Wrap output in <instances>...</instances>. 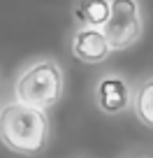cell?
Returning a JSON list of instances; mask_svg holds the SVG:
<instances>
[{
    "mask_svg": "<svg viewBox=\"0 0 153 158\" xmlns=\"http://www.w3.org/2000/svg\"><path fill=\"white\" fill-rule=\"evenodd\" d=\"M111 44H109L107 35L102 33V28H91L84 26L74 33L72 42V54L84 63H102L111 54Z\"/></svg>",
    "mask_w": 153,
    "mask_h": 158,
    "instance_id": "cell-4",
    "label": "cell"
},
{
    "mask_svg": "<svg viewBox=\"0 0 153 158\" xmlns=\"http://www.w3.org/2000/svg\"><path fill=\"white\" fill-rule=\"evenodd\" d=\"M130 91L121 77H104L98 84V105L107 114H119L128 107Z\"/></svg>",
    "mask_w": 153,
    "mask_h": 158,
    "instance_id": "cell-5",
    "label": "cell"
},
{
    "mask_svg": "<svg viewBox=\"0 0 153 158\" xmlns=\"http://www.w3.org/2000/svg\"><path fill=\"white\" fill-rule=\"evenodd\" d=\"M74 16L81 26L91 28H102L109 16V0H79L74 10Z\"/></svg>",
    "mask_w": 153,
    "mask_h": 158,
    "instance_id": "cell-6",
    "label": "cell"
},
{
    "mask_svg": "<svg viewBox=\"0 0 153 158\" xmlns=\"http://www.w3.org/2000/svg\"><path fill=\"white\" fill-rule=\"evenodd\" d=\"M135 109H137V116L142 118L144 123L153 128V79H148L146 84L137 91Z\"/></svg>",
    "mask_w": 153,
    "mask_h": 158,
    "instance_id": "cell-7",
    "label": "cell"
},
{
    "mask_svg": "<svg viewBox=\"0 0 153 158\" xmlns=\"http://www.w3.org/2000/svg\"><path fill=\"white\" fill-rule=\"evenodd\" d=\"M16 100L40 109H49L63 95V72L56 63L42 60L26 70L16 81Z\"/></svg>",
    "mask_w": 153,
    "mask_h": 158,
    "instance_id": "cell-2",
    "label": "cell"
},
{
    "mask_svg": "<svg viewBox=\"0 0 153 158\" xmlns=\"http://www.w3.org/2000/svg\"><path fill=\"white\" fill-rule=\"evenodd\" d=\"M49 139L46 112L26 102H10L0 109V142L23 156L40 153Z\"/></svg>",
    "mask_w": 153,
    "mask_h": 158,
    "instance_id": "cell-1",
    "label": "cell"
},
{
    "mask_svg": "<svg viewBox=\"0 0 153 158\" xmlns=\"http://www.w3.org/2000/svg\"><path fill=\"white\" fill-rule=\"evenodd\" d=\"M111 49H128L142 35V14L137 0H109V16L102 26Z\"/></svg>",
    "mask_w": 153,
    "mask_h": 158,
    "instance_id": "cell-3",
    "label": "cell"
}]
</instances>
